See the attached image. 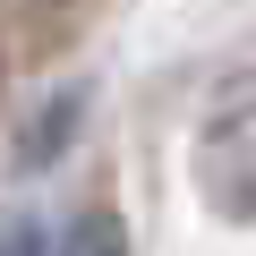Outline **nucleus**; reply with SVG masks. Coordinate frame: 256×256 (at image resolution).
I'll return each mask as SVG.
<instances>
[{
	"label": "nucleus",
	"mask_w": 256,
	"mask_h": 256,
	"mask_svg": "<svg viewBox=\"0 0 256 256\" xmlns=\"http://www.w3.org/2000/svg\"><path fill=\"white\" fill-rule=\"evenodd\" d=\"M77 111H86V94H52V102L26 120V137H18V162H26V171H43V162L77 137Z\"/></svg>",
	"instance_id": "f257e3e1"
},
{
	"label": "nucleus",
	"mask_w": 256,
	"mask_h": 256,
	"mask_svg": "<svg viewBox=\"0 0 256 256\" xmlns=\"http://www.w3.org/2000/svg\"><path fill=\"white\" fill-rule=\"evenodd\" d=\"M52 256H128V230H120V214L111 205H86L68 230H60V248Z\"/></svg>",
	"instance_id": "f03ea898"
},
{
	"label": "nucleus",
	"mask_w": 256,
	"mask_h": 256,
	"mask_svg": "<svg viewBox=\"0 0 256 256\" xmlns=\"http://www.w3.org/2000/svg\"><path fill=\"white\" fill-rule=\"evenodd\" d=\"M0 256H52L43 222H34V214H18V222H0Z\"/></svg>",
	"instance_id": "7ed1b4c3"
}]
</instances>
